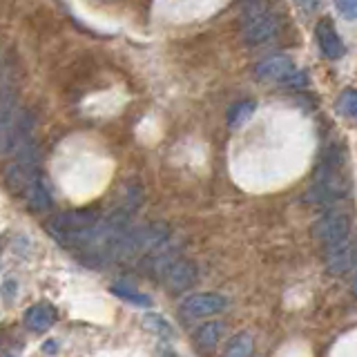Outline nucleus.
Instances as JSON below:
<instances>
[{
  "mask_svg": "<svg viewBox=\"0 0 357 357\" xmlns=\"http://www.w3.org/2000/svg\"><path fill=\"white\" fill-rule=\"evenodd\" d=\"M241 33L243 40L259 47V45L273 43L282 33V22L277 14L266 5V0H245L241 16Z\"/></svg>",
  "mask_w": 357,
  "mask_h": 357,
  "instance_id": "1",
  "label": "nucleus"
},
{
  "mask_svg": "<svg viewBox=\"0 0 357 357\" xmlns=\"http://www.w3.org/2000/svg\"><path fill=\"white\" fill-rule=\"evenodd\" d=\"M20 112L14 70L9 65H0V156H9Z\"/></svg>",
  "mask_w": 357,
  "mask_h": 357,
  "instance_id": "2",
  "label": "nucleus"
},
{
  "mask_svg": "<svg viewBox=\"0 0 357 357\" xmlns=\"http://www.w3.org/2000/svg\"><path fill=\"white\" fill-rule=\"evenodd\" d=\"M98 219H100V212L94 208L67 210L47 221V230L52 237L59 239L63 245H74V248H78V241H81L83 232L92 228Z\"/></svg>",
  "mask_w": 357,
  "mask_h": 357,
  "instance_id": "3",
  "label": "nucleus"
},
{
  "mask_svg": "<svg viewBox=\"0 0 357 357\" xmlns=\"http://www.w3.org/2000/svg\"><path fill=\"white\" fill-rule=\"evenodd\" d=\"M11 156H14V159H11V163L7 165V170H5V181H7L11 192L22 195L33 181H36V178H40L38 176V148H36V141L25 143Z\"/></svg>",
  "mask_w": 357,
  "mask_h": 357,
  "instance_id": "4",
  "label": "nucleus"
},
{
  "mask_svg": "<svg viewBox=\"0 0 357 357\" xmlns=\"http://www.w3.org/2000/svg\"><path fill=\"white\" fill-rule=\"evenodd\" d=\"M351 234V219L344 212H328L312 223V237L324 245H335Z\"/></svg>",
  "mask_w": 357,
  "mask_h": 357,
  "instance_id": "5",
  "label": "nucleus"
},
{
  "mask_svg": "<svg viewBox=\"0 0 357 357\" xmlns=\"http://www.w3.org/2000/svg\"><path fill=\"white\" fill-rule=\"evenodd\" d=\"M255 72L261 81L288 85L290 78H293L297 72V65L293 63V59H288V56L277 54V56H268V59H264L261 63H257Z\"/></svg>",
  "mask_w": 357,
  "mask_h": 357,
  "instance_id": "6",
  "label": "nucleus"
},
{
  "mask_svg": "<svg viewBox=\"0 0 357 357\" xmlns=\"http://www.w3.org/2000/svg\"><path fill=\"white\" fill-rule=\"evenodd\" d=\"M226 306H228L226 297L219 293H197L183 301L181 312L185 317H208V315H217Z\"/></svg>",
  "mask_w": 357,
  "mask_h": 357,
  "instance_id": "7",
  "label": "nucleus"
},
{
  "mask_svg": "<svg viewBox=\"0 0 357 357\" xmlns=\"http://www.w3.org/2000/svg\"><path fill=\"white\" fill-rule=\"evenodd\" d=\"M197 266L188 259H178L174 261L163 275L165 286L172 290V293H183V290L192 288L197 284Z\"/></svg>",
  "mask_w": 357,
  "mask_h": 357,
  "instance_id": "8",
  "label": "nucleus"
},
{
  "mask_svg": "<svg viewBox=\"0 0 357 357\" xmlns=\"http://www.w3.org/2000/svg\"><path fill=\"white\" fill-rule=\"evenodd\" d=\"M357 261V250L351 239H344L335 245H328V257H326V268L333 275H344L353 271Z\"/></svg>",
  "mask_w": 357,
  "mask_h": 357,
  "instance_id": "9",
  "label": "nucleus"
},
{
  "mask_svg": "<svg viewBox=\"0 0 357 357\" xmlns=\"http://www.w3.org/2000/svg\"><path fill=\"white\" fill-rule=\"evenodd\" d=\"M315 38H317V45L321 54L326 56V59L331 61H340L344 56V40L337 31H335V27L331 25V20H321L317 29H315Z\"/></svg>",
  "mask_w": 357,
  "mask_h": 357,
  "instance_id": "10",
  "label": "nucleus"
},
{
  "mask_svg": "<svg viewBox=\"0 0 357 357\" xmlns=\"http://www.w3.org/2000/svg\"><path fill=\"white\" fill-rule=\"evenodd\" d=\"M54 321H56V310L50 304H36V306L27 308V312H25V326L33 333L47 331Z\"/></svg>",
  "mask_w": 357,
  "mask_h": 357,
  "instance_id": "11",
  "label": "nucleus"
},
{
  "mask_svg": "<svg viewBox=\"0 0 357 357\" xmlns=\"http://www.w3.org/2000/svg\"><path fill=\"white\" fill-rule=\"evenodd\" d=\"M223 333H226V324L223 321H206L204 326L197 328L195 342L199 346H204V349H212V346H217L221 342Z\"/></svg>",
  "mask_w": 357,
  "mask_h": 357,
  "instance_id": "12",
  "label": "nucleus"
},
{
  "mask_svg": "<svg viewBox=\"0 0 357 357\" xmlns=\"http://www.w3.org/2000/svg\"><path fill=\"white\" fill-rule=\"evenodd\" d=\"M22 197H25V201H27V206L31 208V210H47V208H52V197H50V192H47V188L43 185V181L40 178H36L25 192H22Z\"/></svg>",
  "mask_w": 357,
  "mask_h": 357,
  "instance_id": "13",
  "label": "nucleus"
},
{
  "mask_svg": "<svg viewBox=\"0 0 357 357\" xmlns=\"http://www.w3.org/2000/svg\"><path fill=\"white\" fill-rule=\"evenodd\" d=\"M255 351V340L250 333H239L228 342L223 357H250Z\"/></svg>",
  "mask_w": 357,
  "mask_h": 357,
  "instance_id": "14",
  "label": "nucleus"
},
{
  "mask_svg": "<svg viewBox=\"0 0 357 357\" xmlns=\"http://www.w3.org/2000/svg\"><path fill=\"white\" fill-rule=\"evenodd\" d=\"M255 112V100H239L234 103L228 112V126L230 128H239L241 123H245Z\"/></svg>",
  "mask_w": 357,
  "mask_h": 357,
  "instance_id": "15",
  "label": "nucleus"
},
{
  "mask_svg": "<svg viewBox=\"0 0 357 357\" xmlns=\"http://www.w3.org/2000/svg\"><path fill=\"white\" fill-rule=\"evenodd\" d=\"M143 326L152 331L154 335H161V337H172V326L161 315H154V312L143 317Z\"/></svg>",
  "mask_w": 357,
  "mask_h": 357,
  "instance_id": "16",
  "label": "nucleus"
},
{
  "mask_svg": "<svg viewBox=\"0 0 357 357\" xmlns=\"http://www.w3.org/2000/svg\"><path fill=\"white\" fill-rule=\"evenodd\" d=\"M337 109H340V114L344 116H349V119H355L357 114V98H355V89H344L340 100H337Z\"/></svg>",
  "mask_w": 357,
  "mask_h": 357,
  "instance_id": "17",
  "label": "nucleus"
},
{
  "mask_svg": "<svg viewBox=\"0 0 357 357\" xmlns=\"http://www.w3.org/2000/svg\"><path fill=\"white\" fill-rule=\"evenodd\" d=\"M112 290H114V293H116L121 299L132 301V304H139V306H150V299H148V297H145V295H139V293H134V290H130V288H121V286H114Z\"/></svg>",
  "mask_w": 357,
  "mask_h": 357,
  "instance_id": "18",
  "label": "nucleus"
},
{
  "mask_svg": "<svg viewBox=\"0 0 357 357\" xmlns=\"http://www.w3.org/2000/svg\"><path fill=\"white\" fill-rule=\"evenodd\" d=\"M335 7H337V14L344 20H355L357 0H335Z\"/></svg>",
  "mask_w": 357,
  "mask_h": 357,
  "instance_id": "19",
  "label": "nucleus"
},
{
  "mask_svg": "<svg viewBox=\"0 0 357 357\" xmlns=\"http://www.w3.org/2000/svg\"><path fill=\"white\" fill-rule=\"evenodd\" d=\"M0 65H3V63H0Z\"/></svg>",
  "mask_w": 357,
  "mask_h": 357,
  "instance_id": "20",
  "label": "nucleus"
}]
</instances>
